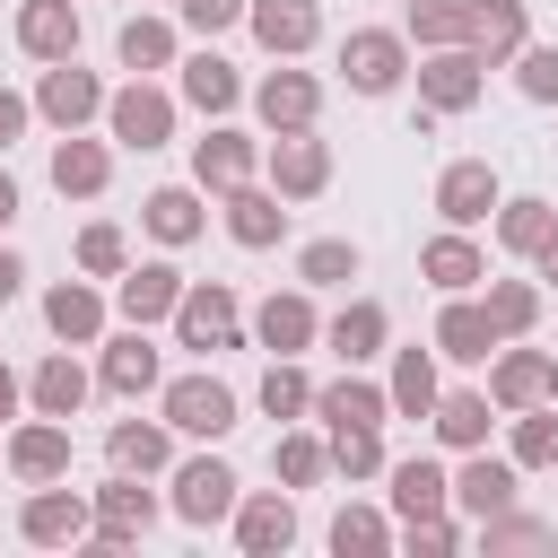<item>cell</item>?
<instances>
[{"label":"cell","instance_id":"obj_33","mask_svg":"<svg viewBox=\"0 0 558 558\" xmlns=\"http://www.w3.org/2000/svg\"><path fill=\"white\" fill-rule=\"evenodd\" d=\"M506 410L488 401V392H471V384H453V392H436V410H427V427H436V445L445 453H471V445H488V427H497Z\"/></svg>","mask_w":558,"mask_h":558},{"label":"cell","instance_id":"obj_20","mask_svg":"<svg viewBox=\"0 0 558 558\" xmlns=\"http://www.w3.org/2000/svg\"><path fill=\"white\" fill-rule=\"evenodd\" d=\"M253 113H262V131H314V113H323V78L296 70V61H279V70L253 87Z\"/></svg>","mask_w":558,"mask_h":558},{"label":"cell","instance_id":"obj_4","mask_svg":"<svg viewBox=\"0 0 558 558\" xmlns=\"http://www.w3.org/2000/svg\"><path fill=\"white\" fill-rule=\"evenodd\" d=\"M235 497H244V480H235V462H227V453H183V462H174V488H166L174 523H192V532L235 523Z\"/></svg>","mask_w":558,"mask_h":558},{"label":"cell","instance_id":"obj_44","mask_svg":"<svg viewBox=\"0 0 558 558\" xmlns=\"http://www.w3.org/2000/svg\"><path fill=\"white\" fill-rule=\"evenodd\" d=\"M480 305H488L497 340H532V323H541V279H488Z\"/></svg>","mask_w":558,"mask_h":558},{"label":"cell","instance_id":"obj_11","mask_svg":"<svg viewBox=\"0 0 558 558\" xmlns=\"http://www.w3.org/2000/svg\"><path fill=\"white\" fill-rule=\"evenodd\" d=\"M96 497V549H131V541H148L157 532V488H140V471H113L105 488H87Z\"/></svg>","mask_w":558,"mask_h":558},{"label":"cell","instance_id":"obj_18","mask_svg":"<svg viewBox=\"0 0 558 558\" xmlns=\"http://www.w3.org/2000/svg\"><path fill=\"white\" fill-rule=\"evenodd\" d=\"M427 340H436V357H453V366H488V357L506 349L497 323H488V305H480V288H471V296H445Z\"/></svg>","mask_w":558,"mask_h":558},{"label":"cell","instance_id":"obj_56","mask_svg":"<svg viewBox=\"0 0 558 558\" xmlns=\"http://www.w3.org/2000/svg\"><path fill=\"white\" fill-rule=\"evenodd\" d=\"M9 218H17V174H9V157H0V235H9Z\"/></svg>","mask_w":558,"mask_h":558},{"label":"cell","instance_id":"obj_23","mask_svg":"<svg viewBox=\"0 0 558 558\" xmlns=\"http://www.w3.org/2000/svg\"><path fill=\"white\" fill-rule=\"evenodd\" d=\"M9 471L26 480V488H44V480H70V418H17L9 427Z\"/></svg>","mask_w":558,"mask_h":558},{"label":"cell","instance_id":"obj_5","mask_svg":"<svg viewBox=\"0 0 558 558\" xmlns=\"http://www.w3.org/2000/svg\"><path fill=\"white\" fill-rule=\"evenodd\" d=\"M410 78V35L401 26H349L340 35V87L349 96H392Z\"/></svg>","mask_w":558,"mask_h":558},{"label":"cell","instance_id":"obj_12","mask_svg":"<svg viewBox=\"0 0 558 558\" xmlns=\"http://www.w3.org/2000/svg\"><path fill=\"white\" fill-rule=\"evenodd\" d=\"M253 340L270 349V357H305L314 340H323V314H314V288L296 279V288H270L262 305H253Z\"/></svg>","mask_w":558,"mask_h":558},{"label":"cell","instance_id":"obj_15","mask_svg":"<svg viewBox=\"0 0 558 558\" xmlns=\"http://www.w3.org/2000/svg\"><path fill=\"white\" fill-rule=\"evenodd\" d=\"M262 174V140L253 131H227V122H209V140H192V183L218 201V192H235V183H253Z\"/></svg>","mask_w":558,"mask_h":558},{"label":"cell","instance_id":"obj_34","mask_svg":"<svg viewBox=\"0 0 558 558\" xmlns=\"http://www.w3.org/2000/svg\"><path fill=\"white\" fill-rule=\"evenodd\" d=\"M105 462L157 480V471H174V427H166V418H113V427H105Z\"/></svg>","mask_w":558,"mask_h":558},{"label":"cell","instance_id":"obj_43","mask_svg":"<svg viewBox=\"0 0 558 558\" xmlns=\"http://www.w3.org/2000/svg\"><path fill=\"white\" fill-rule=\"evenodd\" d=\"M323 541H331V558H384V549L401 541V523H392V514H375V506H340Z\"/></svg>","mask_w":558,"mask_h":558},{"label":"cell","instance_id":"obj_39","mask_svg":"<svg viewBox=\"0 0 558 558\" xmlns=\"http://www.w3.org/2000/svg\"><path fill=\"white\" fill-rule=\"evenodd\" d=\"M384 392H392V418H427V410H436V392H445V384H436V340H427V349H418V340H410V349H392Z\"/></svg>","mask_w":558,"mask_h":558},{"label":"cell","instance_id":"obj_29","mask_svg":"<svg viewBox=\"0 0 558 558\" xmlns=\"http://www.w3.org/2000/svg\"><path fill=\"white\" fill-rule=\"evenodd\" d=\"M209 192L201 183H157L148 201H140V227L166 244V253H183V244H201V227H209V209H201Z\"/></svg>","mask_w":558,"mask_h":558},{"label":"cell","instance_id":"obj_8","mask_svg":"<svg viewBox=\"0 0 558 558\" xmlns=\"http://www.w3.org/2000/svg\"><path fill=\"white\" fill-rule=\"evenodd\" d=\"M105 78L96 70H78V61H44V78H35V122H52V131H87V122H105Z\"/></svg>","mask_w":558,"mask_h":558},{"label":"cell","instance_id":"obj_10","mask_svg":"<svg viewBox=\"0 0 558 558\" xmlns=\"http://www.w3.org/2000/svg\"><path fill=\"white\" fill-rule=\"evenodd\" d=\"M488 96V61L471 44H445V52H418V105L427 113H471Z\"/></svg>","mask_w":558,"mask_h":558},{"label":"cell","instance_id":"obj_54","mask_svg":"<svg viewBox=\"0 0 558 558\" xmlns=\"http://www.w3.org/2000/svg\"><path fill=\"white\" fill-rule=\"evenodd\" d=\"M17 288H26V262L0 244V305H17Z\"/></svg>","mask_w":558,"mask_h":558},{"label":"cell","instance_id":"obj_59","mask_svg":"<svg viewBox=\"0 0 558 558\" xmlns=\"http://www.w3.org/2000/svg\"><path fill=\"white\" fill-rule=\"evenodd\" d=\"M0 462H9V436H0Z\"/></svg>","mask_w":558,"mask_h":558},{"label":"cell","instance_id":"obj_50","mask_svg":"<svg viewBox=\"0 0 558 558\" xmlns=\"http://www.w3.org/2000/svg\"><path fill=\"white\" fill-rule=\"evenodd\" d=\"M506 70H514V87H523L532 105H558V44H523Z\"/></svg>","mask_w":558,"mask_h":558},{"label":"cell","instance_id":"obj_30","mask_svg":"<svg viewBox=\"0 0 558 558\" xmlns=\"http://www.w3.org/2000/svg\"><path fill=\"white\" fill-rule=\"evenodd\" d=\"M384 480H392V514H401V523L453 506V471H445L436 453H401V462H384Z\"/></svg>","mask_w":558,"mask_h":558},{"label":"cell","instance_id":"obj_2","mask_svg":"<svg viewBox=\"0 0 558 558\" xmlns=\"http://www.w3.org/2000/svg\"><path fill=\"white\" fill-rule=\"evenodd\" d=\"M174 122H183V96L174 87H157V78H122L113 96H105V140L113 148H166L174 140Z\"/></svg>","mask_w":558,"mask_h":558},{"label":"cell","instance_id":"obj_35","mask_svg":"<svg viewBox=\"0 0 558 558\" xmlns=\"http://www.w3.org/2000/svg\"><path fill=\"white\" fill-rule=\"evenodd\" d=\"M183 78H174V96L192 105V113H209V122H227L235 105H244V78H235V61H218V52H192V61H174Z\"/></svg>","mask_w":558,"mask_h":558},{"label":"cell","instance_id":"obj_52","mask_svg":"<svg viewBox=\"0 0 558 558\" xmlns=\"http://www.w3.org/2000/svg\"><path fill=\"white\" fill-rule=\"evenodd\" d=\"M244 9H253V0H174V17H183L192 35H227V26H244Z\"/></svg>","mask_w":558,"mask_h":558},{"label":"cell","instance_id":"obj_22","mask_svg":"<svg viewBox=\"0 0 558 558\" xmlns=\"http://www.w3.org/2000/svg\"><path fill=\"white\" fill-rule=\"evenodd\" d=\"M418 279L436 296H471V288H488V253L471 244V227H445V235L418 244Z\"/></svg>","mask_w":558,"mask_h":558},{"label":"cell","instance_id":"obj_26","mask_svg":"<svg viewBox=\"0 0 558 558\" xmlns=\"http://www.w3.org/2000/svg\"><path fill=\"white\" fill-rule=\"evenodd\" d=\"M183 270L174 262H131L122 279H113V305H122V323H174V305H183Z\"/></svg>","mask_w":558,"mask_h":558},{"label":"cell","instance_id":"obj_1","mask_svg":"<svg viewBox=\"0 0 558 558\" xmlns=\"http://www.w3.org/2000/svg\"><path fill=\"white\" fill-rule=\"evenodd\" d=\"M235 410H244V401H235V384H227V375H209V366H201V375H166V384H157V418H166L174 436H192V445H227V436H235Z\"/></svg>","mask_w":558,"mask_h":558},{"label":"cell","instance_id":"obj_49","mask_svg":"<svg viewBox=\"0 0 558 558\" xmlns=\"http://www.w3.org/2000/svg\"><path fill=\"white\" fill-rule=\"evenodd\" d=\"M296 279H305V288H349V279H357V244H349V235L296 244Z\"/></svg>","mask_w":558,"mask_h":558},{"label":"cell","instance_id":"obj_21","mask_svg":"<svg viewBox=\"0 0 558 558\" xmlns=\"http://www.w3.org/2000/svg\"><path fill=\"white\" fill-rule=\"evenodd\" d=\"M218 209H227V235H235L244 253H270V244L288 235V192H270L262 174L235 183V192H218Z\"/></svg>","mask_w":558,"mask_h":558},{"label":"cell","instance_id":"obj_53","mask_svg":"<svg viewBox=\"0 0 558 558\" xmlns=\"http://www.w3.org/2000/svg\"><path fill=\"white\" fill-rule=\"evenodd\" d=\"M26 122H35V96H17V87H0V157L26 140Z\"/></svg>","mask_w":558,"mask_h":558},{"label":"cell","instance_id":"obj_37","mask_svg":"<svg viewBox=\"0 0 558 558\" xmlns=\"http://www.w3.org/2000/svg\"><path fill=\"white\" fill-rule=\"evenodd\" d=\"M523 44H532V0H480V17H471V52H480L488 70H506Z\"/></svg>","mask_w":558,"mask_h":558},{"label":"cell","instance_id":"obj_27","mask_svg":"<svg viewBox=\"0 0 558 558\" xmlns=\"http://www.w3.org/2000/svg\"><path fill=\"white\" fill-rule=\"evenodd\" d=\"M323 340H331L340 366H375V357H392V314H384L375 296H349V305L323 323Z\"/></svg>","mask_w":558,"mask_h":558},{"label":"cell","instance_id":"obj_7","mask_svg":"<svg viewBox=\"0 0 558 558\" xmlns=\"http://www.w3.org/2000/svg\"><path fill=\"white\" fill-rule=\"evenodd\" d=\"M17 532H26L35 549L96 541V497H87V488H61V480H44V488H26V506H17Z\"/></svg>","mask_w":558,"mask_h":558},{"label":"cell","instance_id":"obj_32","mask_svg":"<svg viewBox=\"0 0 558 558\" xmlns=\"http://www.w3.org/2000/svg\"><path fill=\"white\" fill-rule=\"evenodd\" d=\"M314 418H323V427H384V418H392V392L349 366V375L314 384Z\"/></svg>","mask_w":558,"mask_h":558},{"label":"cell","instance_id":"obj_41","mask_svg":"<svg viewBox=\"0 0 558 558\" xmlns=\"http://www.w3.org/2000/svg\"><path fill=\"white\" fill-rule=\"evenodd\" d=\"M253 401H262V418L296 427V418H314V375H305L296 357H270V366H262V384H253Z\"/></svg>","mask_w":558,"mask_h":558},{"label":"cell","instance_id":"obj_13","mask_svg":"<svg viewBox=\"0 0 558 558\" xmlns=\"http://www.w3.org/2000/svg\"><path fill=\"white\" fill-rule=\"evenodd\" d=\"M105 357H96V384L113 392V401H148L157 384H166V357L148 349V323H131V331H113V340H96Z\"/></svg>","mask_w":558,"mask_h":558},{"label":"cell","instance_id":"obj_17","mask_svg":"<svg viewBox=\"0 0 558 558\" xmlns=\"http://www.w3.org/2000/svg\"><path fill=\"white\" fill-rule=\"evenodd\" d=\"M44 331L61 340V349H96L105 340V288L78 270V279H52L44 288Z\"/></svg>","mask_w":558,"mask_h":558},{"label":"cell","instance_id":"obj_16","mask_svg":"<svg viewBox=\"0 0 558 558\" xmlns=\"http://www.w3.org/2000/svg\"><path fill=\"white\" fill-rule=\"evenodd\" d=\"M497 201H506V192H497V166H488V157H453V166L436 174V218H445V227H488Z\"/></svg>","mask_w":558,"mask_h":558},{"label":"cell","instance_id":"obj_36","mask_svg":"<svg viewBox=\"0 0 558 558\" xmlns=\"http://www.w3.org/2000/svg\"><path fill=\"white\" fill-rule=\"evenodd\" d=\"M87 392H96V375H87L70 349H52V357L26 375V410H44V418H78V410H87Z\"/></svg>","mask_w":558,"mask_h":558},{"label":"cell","instance_id":"obj_9","mask_svg":"<svg viewBox=\"0 0 558 558\" xmlns=\"http://www.w3.org/2000/svg\"><path fill=\"white\" fill-rule=\"evenodd\" d=\"M514 497H523V462H514V453L471 445V453H462V471H453V514H462V523H488V514H506Z\"/></svg>","mask_w":558,"mask_h":558},{"label":"cell","instance_id":"obj_24","mask_svg":"<svg viewBox=\"0 0 558 558\" xmlns=\"http://www.w3.org/2000/svg\"><path fill=\"white\" fill-rule=\"evenodd\" d=\"M9 35L26 61H78V0H17Z\"/></svg>","mask_w":558,"mask_h":558},{"label":"cell","instance_id":"obj_46","mask_svg":"<svg viewBox=\"0 0 558 558\" xmlns=\"http://www.w3.org/2000/svg\"><path fill=\"white\" fill-rule=\"evenodd\" d=\"M70 262H78L87 279H122V270H131V235H122L113 218H87L78 244H70Z\"/></svg>","mask_w":558,"mask_h":558},{"label":"cell","instance_id":"obj_42","mask_svg":"<svg viewBox=\"0 0 558 558\" xmlns=\"http://www.w3.org/2000/svg\"><path fill=\"white\" fill-rule=\"evenodd\" d=\"M471 17H480V0H410L401 35L418 52H445V44H471Z\"/></svg>","mask_w":558,"mask_h":558},{"label":"cell","instance_id":"obj_45","mask_svg":"<svg viewBox=\"0 0 558 558\" xmlns=\"http://www.w3.org/2000/svg\"><path fill=\"white\" fill-rule=\"evenodd\" d=\"M506 453H514L523 471H558V401H532V410H514V436H506Z\"/></svg>","mask_w":558,"mask_h":558},{"label":"cell","instance_id":"obj_58","mask_svg":"<svg viewBox=\"0 0 558 558\" xmlns=\"http://www.w3.org/2000/svg\"><path fill=\"white\" fill-rule=\"evenodd\" d=\"M549 401H558V357H549Z\"/></svg>","mask_w":558,"mask_h":558},{"label":"cell","instance_id":"obj_3","mask_svg":"<svg viewBox=\"0 0 558 558\" xmlns=\"http://www.w3.org/2000/svg\"><path fill=\"white\" fill-rule=\"evenodd\" d=\"M174 349H192V357L244 349V296H235L227 279H192L183 305H174Z\"/></svg>","mask_w":558,"mask_h":558},{"label":"cell","instance_id":"obj_19","mask_svg":"<svg viewBox=\"0 0 558 558\" xmlns=\"http://www.w3.org/2000/svg\"><path fill=\"white\" fill-rule=\"evenodd\" d=\"M244 26H253V44H262L270 61H296V52L323 44V0H253Z\"/></svg>","mask_w":558,"mask_h":558},{"label":"cell","instance_id":"obj_48","mask_svg":"<svg viewBox=\"0 0 558 558\" xmlns=\"http://www.w3.org/2000/svg\"><path fill=\"white\" fill-rule=\"evenodd\" d=\"M471 532H480L488 558H506V549H558V523H541V514H523V506H506V514H488V523H471Z\"/></svg>","mask_w":558,"mask_h":558},{"label":"cell","instance_id":"obj_38","mask_svg":"<svg viewBox=\"0 0 558 558\" xmlns=\"http://www.w3.org/2000/svg\"><path fill=\"white\" fill-rule=\"evenodd\" d=\"M488 227H497V244H506L514 262H532V253L558 235V201H541V192H514V201H497V218H488Z\"/></svg>","mask_w":558,"mask_h":558},{"label":"cell","instance_id":"obj_40","mask_svg":"<svg viewBox=\"0 0 558 558\" xmlns=\"http://www.w3.org/2000/svg\"><path fill=\"white\" fill-rule=\"evenodd\" d=\"M270 480H279V488H323V480H331V436L279 427V436H270Z\"/></svg>","mask_w":558,"mask_h":558},{"label":"cell","instance_id":"obj_57","mask_svg":"<svg viewBox=\"0 0 558 558\" xmlns=\"http://www.w3.org/2000/svg\"><path fill=\"white\" fill-rule=\"evenodd\" d=\"M532 270H541V279H558V235H549V244L532 253Z\"/></svg>","mask_w":558,"mask_h":558},{"label":"cell","instance_id":"obj_51","mask_svg":"<svg viewBox=\"0 0 558 558\" xmlns=\"http://www.w3.org/2000/svg\"><path fill=\"white\" fill-rule=\"evenodd\" d=\"M401 549H418V558H453V549H462V514L445 506V514H418V523H401Z\"/></svg>","mask_w":558,"mask_h":558},{"label":"cell","instance_id":"obj_47","mask_svg":"<svg viewBox=\"0 0 558 558\" xmlns=\"http://www.w3.org/2000/svg\"><path fill=\"white\" fill-rule=\"evenodd\" d=\"M323 436H331V471H340L349 488H357V480H384V462H392V453H384V427H323Z\"/></svg>","mask_w":558,"mask_h":558},{"label":"cell","instance_id":"obj_14","mask_svg":"<svg viewBox=\"0 0 558 558\" xmlns=\"http://www.w3.org/2000/svg\"><path fill=\"white\" fill-rule=\"evenodd\" d=\"M235 549H244V558L296 549V488H244V497H235Z\"/></svg>","mask_w":558,"mask_h":558},{"label":"cell","instance_id":"obj_28","mask_svg":"<svg viewBox=\"0 0 558 558\" xmlns=\"http://www.w3.org/2000/svg\"><path fill=\"white\" fill-rule=\"evenodd\" d=\"M113 61H122L131 78H157V70H174V61H183V35H174V17H157V9L122 17V26H113Z\"/></svg>","mask_w":558,"mask_h":558},{"label":"cell","instance_id":"obj_6","mask_svg":"<svg viewBox=\"0 0 558 558\" xmlns=\"http://www.w3.org/2000/svg\"><path fill=\"white\" fill-rule=\"evenodd\" d=\"M262 183L288 192V201L331 192V140H323V131H270V140H262Z\"/></svg>","mask_w":558,"mask_h":558},{"label":"cell","instance_id":"obj_55","mask_svg":"<svg viewBox=\"0 0 558 558\" xmlns=\"http://www.w3.org/2000/svg\"><path fill=\"white\" fill-rule=\"evenodd\" d=\"M26 410V384H17V366H0V418H17Z\"/></svg>","mask_w":558,"mask_h":558},{"label":"cell","instance_id":"obj_25","mask_svg":"<svg viewBox=\"0 0 558 558\" xmlns=\"http://www.w3.org/2000/svg\"><path fill=\"white\" fill-rule=\"evenodd\" d=\"M44 174H52V192H61V201H96V192L113 183V140L61 131V140H52V166H44Z\"/></svg>","mask_w":558,"mask_h":558},{"label":"cell","instance_id":"obj_31","mask_svg":"<svg viewBox=\"0 0 558 558\" xmlns=\"http://www.w3.org/2000/svg\"><path fill=\"white\" fill-rule=\"evenodd\" d=\"M488 401L514 418V410H532V401H549V357L541 349H523V340H506L497 357H488Z\"/></svg>","mask_w":558,"mask_h":558}]
</instances>
